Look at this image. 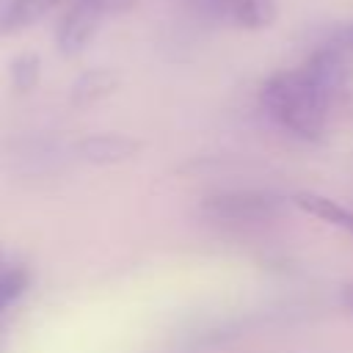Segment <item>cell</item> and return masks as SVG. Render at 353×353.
<instances>
[{
	"mask_svg": "<svg viewBox=\"0 0 353 353\" xmlns=\"http://www.w3.org/2000/svg\"><path fill=\"white\" fill-rule=\"evenodd\" d=\"M353 83V52L336 41L309 55L301 66L270 74L262 83L259 102L268 116L298 138L317 141L325 132L331 105Z\"/></svg>",
	"mask_w": 353,
	"mask_h": 353,
	"instance_id": "6da1fadb",
	"label": "cell"
},
{
	"mask_svg": "<svg viewBox=\"0 0 353 353\" xmlns=\"http://www.w3.org/2000/svg\"><path fill=\"white\" fill-rule=\"evenodd\" d=\"M201 207L221 221H268L284 210V201L268 190H226L207 196Z\"/></svg>",
	"mask_w": 353,
	"mask_h": 353,
	"instance_id": "7a4b0ae2",
	"label": "cell"
},
{
	"mask_svg": "<svg viewBox=\"0 0 353 353\" xmlns=\"http://www.w3.org/2000/svg\"><path fill=\"white\" fill-rule=\"evenodd\" d=\"M102 17H105V8L99 0H72L55 30L58 50L63 55H80L94 39Z\"/></svg>",
	"mask_w": 353,
	"mask_h": 353,
	"instance_id": "3957f363",
	"label": "cell"
},
{
	"mask_svg": "<svg viewBox=\"0 0 353 353\" xmlns=\"http://www.w3.org/2000/svg\"><path fill=\"white\" fill-rule=\"evenodd\" d=\"M143 149V143L132 135L124 132H99V135H85L77 141L74 152L94 165H116L124 160H132L138 152Z\"/></svg>",
	"mask_w": 353,
	"mask_h": 353,
	"instance_id": "277c9868",
	"label": "cell"
},
{
	"mask_svg": "<svg viewBox=\"0 0 353 353\" xmlns=\"http://www.w3.org/2000/svg\"><path fill=\"white\" fill-rule=\"evenodd\" d=\"M232 22L248 30L268 28L276 19V0H210Z\"/></svg>",
	"mask_w": 353,
	"mask_h": 353,
	"instance_id": "5b68a950",
	"label": "cell"
},
{
	"mask_svg": "<svg viewBox=\"0 0 353 353\" xmlns=\"http://www.w3.org/2000/svg\"><path fill=\"white\" fill-rule=\"evenodd\" d=\"M292 204L301 207L303 212L325 221V223H334V226H342L347 232H353V212L342 204H336L334 199L328 196H320V193H309V190H301L292 196Z\"/></svg>",
	"mask_w": 353,
	"mask_h": 353,
	"instance_id": "8992f818",
	"label": "cell"
},
{
	"mask_svg": "<svg viewBox=\"0 0 353 353\" xmlns=\"http://www.w3.org/2000/svg\"><path fill=\"white\" fill-rule=\"evenodd\" d=\"M58 3H63V0H11L0 14V33H11V30L39 22Z\"/></svg>",
	"mask_w": 353,
	"mask_h": 353,
	"instance_id": "52a82bcc",
	"label": "cell"
},
{
	"mask_svg": "<svg viewBox=\"0 0 353 353\" xmlns=\"http://www.w3.org/2000/svg\"><path fill=\"white\" fill-rule=\"evenodd\" d=\"M119 85V74L110 69H88L77 77V83L72 85V102L74 105H88L97 102L108 94H113Z\"/></svg>",
	"mask_w": 353,
	"mask_h": 353,
	"instance_id": "ba28073f",
	"label": "cell"
},
{
	"mask_svg": "<svg viewBox=\"0 0 353 353\" xmlns=\"http://www.w3.org/2000/svg\"><path fill=\"white\" fill-rule=\"evenodd\" d=\"M8 74H11V85L17 91H30L39 83V77H41V61H39V55H33V52L17 55L11 61V66H8Z\"/></svg>",
	"mask_w": 353,
	"mask_h": 353,
	"instance_id": "9c48e42d",
	"label": "cell"
},
{
	"mask_svg": "<svg viewBox=\"0 0 353 353\" xmlns=\"http://www.w3.org/2000/svg\"><path fill=\"white\" fill-rule=\"evenodd\" d=\"M28 284H30V273L25 268H19V265H11V268H6L0 273V314L17 298H22V292L28 290Z\"/></svg>",
	"mask_w": 353,
	"mask_h": 353,
	"instance_id": "30bf717a",
	"label": "cell"
},
{
	"mask_svg": "<svg viewBox=\"0 0 353 353\" xmlns=\"http://www.w3.org/2000/svg\"><path fill=\"white\" fill-rule=\"evenodd\" d=\"M99 3H102L105 14H119V11H127V8H132L138 0H99Z\"/></svg>",
	"mask_w": 353,
	"mask_h": 353,
	"instance_id": "8fae6325",
	"label": "cell"
},
{
	"mask_svg": "<svg viewBox=\"0 0 353 353\" xmlns=\"http://www.w3.org/2000/svg\"><path fill=\"white\" fill-rule=\"evenodd\" d=\"M334 41H336V44H339L342 50L353 52V25H350V28H345V30H342V33H339V36H336Z\"/></svg>",
	"mask_w": 353,
	"mask_h": 353,
	"instance_id": "7c38bea8",
	"label": "cell"
},
{
	"mask_svg": "<svg viewBox=\"0 0 353 353\" xmlns=\"http://www.w3.org/2000/svg\"><path fill=\"white\" fill-rule=\"evenodd\" d=\"M342 301H345V303L353 309V284H350V287H345V292H342Z\"/></svg>",
	"mask_w": 353,
	"mask_h": 353,
	"instance_id": "4fadbf2b",
	"label": "cell"
},
{
	"mask_svg": "<svg viewBox=\"0 0 353 353\" xmlns=\"http://www.w3.org/2000/svg\"><path fill=\"white\" fill-rule=\"evenodd\" d=\"M6 262H8V254H6V251H3V248H0V273H3V270H6Z\"/></svg>",
	"mask_w": 353,
	"mask_h": 353,
	"instance_id": "5bb4252c",
	"label": "cell"
}]
</instances>
